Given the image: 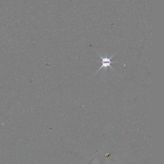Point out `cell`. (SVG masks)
I'll return each mask as SVG.
<instances>
[{"instance_id": "1", "label": "cell", "mask_w": 164, "mask_h": 164, "mask_svg": "<svg viewBox=\"0 0 164 164\" xmlns=\"http://www.w3.org/2000/svg\"><path fill=\"white\" fill-rule=\"evenodd\" d=\"M97 54L98 55V56H99V57H100V58H101L102 59V62H101L102 63V65L101 66V67H100V68H99L98 70L97 71H96V73H95V74H96L97 72H98L99 71H100L101 69H102V68H105V69H107V68H108V67H110V68H112V69L113 70L115 71V70H114V69H113V68H112V67L111 66V63H118L117 62H112V61H111V60L112 58L115 55V54L113 55L111 57H110V58H108V57H105V58H104V57H102V56H101L100 55H99L98 53L97 52Z\"/></svg>"}]
</instances>
